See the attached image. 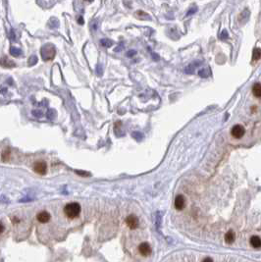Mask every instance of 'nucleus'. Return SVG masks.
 <instances>
[{"instance_id":"obj_31","label":"nucleus","mask_w":261,"mask_h":262,"mask_svg":"<svg viewBox=\"0 0 261 262\" xmlns=\"http://www.w3.org/2000/svg\"><path fill=\"white\" fill-rule=\"evenodd\" d=\"M78 23L80 25H83V17L82 16H80L79 17V19H78Z\"/></svg>"},{"instance_id":"obj_25","label":"nucleus","mask_w":261,"mask_h":262,"mask_svg":"<svg viewBox=\"0 0 261 262\" xmlns=\"http://www.w3.org/2000/svg\"><path fill=\"white\" fill-rule=\"evenodd\" d=\"M33 114L35 115V116H36V117L42 116V112H41L40 110H34V111H33Z\"/></svg>"},{"instance_id":"obj_24","label":"nucleus","mask_w":261,"mask_h":262,"mask_svg":"<svg viewBox=\"0 0 261 262\" xmlns=\"http://www.w3.org/2000/svg\"><path fill=\"white\" fill-rule=\"evenodd\" d=\"M196 11H197V8H196V7H193V8H190V9L188 11V13H187V16H190V15H194Z\"/></svg>"},{"instance_id":"obj_27","label":"nucleus","mask_w":261,"mask_h":262,"mask_svg":"<svg viewBox=\"0 0 261 262\" xmlns=\"http://www.w3.org/2000/svg\"><path fill=\"white\" fill-rule=\"evenodd\" d=\"M4 230H5V227H4V225L2 224L1 222H0V234H2V233L4 232Z\"/></svg>"},{"instance_id":"obj_26","label":"nucleus","mask_w":261,"mask_h":262,"mask_svg":"<svg viewBox=\"0 0 261 262\" xmlns=\"http://www.w3.org/2000/svg\"><path fill=\"white\" fill-rule=\"evenodd\" d=\"M7 92H8V89H7L6 88H0V94H6Z\"/></svg>"},{"instance_id":"obj_2","label":"nucleus","mask_w":261,"mask_h":262,"mask_svg":"<svg viewBox=\"0 0 261 262\" xmlns=\"http://www.w3.org/2000/svg\"><path fill=\"white\" fill-rule=\"evenodd\" d=\"M55 54H56L55 47H54V45L51 43L44 44L40 49V55H41V58L43 61L52 60L55 57Z\"/></svg>"},{"instance_id":"obj_29","label":"nucleus","mask_w":261,"mask_h":262,"mask_svg":"<svg viewBox=\"0 0 261 262\" xmlns=\"http://www.w3.org/2000/svg\"><path fill=\"white\" fill-rule=\"evenodd\" d=\"M123 48H124V44H121V45H119V46H118V48H115V51L118 52V51L122 50Z\"/></svg>"},{"instance_id":"obj_19","label":"nucleus","mask_w":261,"mask_h":262,"mask_svg":"<svg viewBox=\"0 0 261 262\" xmlns=\"http://www.w3.org/2000/svg\"><path fill=\"white\" fill-rule=\"evenodd\" d=\"M90 26H91V29H93V30H97V29H98V27H99L98 21H97V20H93V22H91Z\"/></svg>"},{"instance_id":"obj_8","label":"nucleus","mask_w":261,"mask_h":262,"mask_svg":"<svg viewBox=\"0 0 261 262\" xmlns=\"http://www.w3.org/2000/svg\"><path fill=\"white\" fill-rule=\"evenodd\" d=\"M0 66H2L3 68H14L16 66V63L10 60L7 56H3L0 59Z\"/></svg>"},{"instance_id":"obj_28","label":"nucleus","mask_w":261,"mask_h":262,"mask_svg":"<svg viewBox=\"0 0 261 262\" xmlns=\"http://www.w3.org/2000/svg\"><path fill=\"white\" fill-rule=\"evenodd\" d=\"M151 56H152V58H153V59H154V60H156V61H157V60H159V58H160V57H159V56H158V55L156 54V53H152V54H151Z\"/></svg>"},{"instance_id":"obj_16","label":"nucleus","mask_w":261,"mask_h":262,"mask_svg":"<svg viewBox=\"0 0 261 262\" xmlns=\"http://www.w3.org/2000/svg\"><path fill=\"white\" fill-rule=\"evenodd\" d=\"M100 44L105 48H109L113 45V41L111 40H109V38H102L100 40Z\"/></svg>"},{"instance_id":"obj_30","label":"nucleus","mask_w":261,"mask_h":262,"mask_svg":"<svg viewBox=\"0 0 261 262\" xmlns=\"http://www.w3.org/2000/svg\"><path fill=\"white\" fill-rule=\"evenodd\" d=\"M10 37L12 38L13 40H16V36H15V35H14V30H13V29L11 30V33H10Z\"/></svg>"},{"instance_id":"obj_17","label":"nucleus","mask_w":261,"mask_h":262,"mask_svg":"<svg viewBox=\"0 0 261 262\" xmlns=\"http://www.w3.org/2000/svg\"><path fill=\"white\" fill-rule=\"evenodd\" d=\"M260 55H261L260 48L256 47V48L253 49V59H254V60H259L260 59Z\"/></svg>"},{"instance_id":"obj_21","label":"nucleus","mask_w":261,"mask_h":262,"mask_svg":"<svg viewBox=\"0 0 261 262\" xmlns=\"http://www.w3.org/2000/svg\"><path fill=\"white\" fill-rule=\"evenodd\" d=\"M102 73H103V68H102V66L100 64H98L96 66V75L97 76H101Z\"/></svg>"},{"instance_id":"obj_14","label":"nucleus","mask_w":261,"mask_h":262,"mask_svg":"<svg viewBox=\"0 0 261 262\" xmlns=\"http://www.w3.org/2000/svg\"><path fill=\"white\" fill-rule=\"evenodd\" d=\"M10 54L14 57H19L20 55H22V50L18 47L12 46V47L10 48Z\"/></svg>"},{"instance_id":"obj_1","label":"nucleus","mask_w":261,"mask_h":262,"mask_svg":"<svg viewBox=\"0 0 261 262\" xmlns=\"http://www.w3.org/2000/svg\"><path fill=\"white\" fill-rule=\"evenodd\" d=\"M64 213L65 215L70 219L77 218L81 213V205L77 202H71L68 203L64 207Z\"/></svg>"},{"instance_id":"obj_10","label":"nucleus","mask_w":261,"mask_h":262,"mask_svg":"<svg viewBox=\"0 0 261 262\" xmlns=\"http://www.w3.org/2000/svg\"><path fill=\"white\" fill-rule=\"evenodd\" d=\"M36 218L40 223H47L50 220V214L47 211H41L37 214Z\"/></svg>"},{"instance_id":"obj_6","label":"nucleus","mask_w":261,"mask_h":262,"mask_svg":"<svg viewBox=\"0 0 261 262\" xmlns=\"http://www.w3.org/2000/svg\"><path fill=\"white\" fill-rule=\"evenodd\" d=\"M186 206V198L184 195H179L175 198V208L177 210H183Z\"/></svg>"},{"instance_id":"obj_22","label":"nucleus","mask_w":261,"mask_h":262,"mask_svg":"<svg viewBox=\"0 0 261 262\" xmlns=\"http://www.w3.org/2000/svg\"><path fill=\"white\" fill-rule=\"evenodd\" d=\"M126 55H127V57L132 58V57H134L135 55H136V50H129V51L126 53Z\"/></svg>"},{"instance_id":"obj_33","label":"nucleus","mask_w":261,"mask_h":262,"mask_svg":"<svg viewBox=\"0 0 261 262\" xmlns=\"http://www.w3.org/2000/svg\"><path fill=\"white\" fill-rule=\"evenodd\" d=\"M86 1H88V2H93V0H86Z\"/></svg>"},{"instance_id":"obj_9","label":"nucleus","mask_w":261,"mask_h":262,"mask_svg":"<svg viewBox=\"0 0 261 262\" xmlns=\"http://www.w3.org/2000/svg\"><path fill=\"white\" fill-rule=\"evenodd\" d=\"M201 64L202 63L200 62V61H195V62H194V63H190L189 65H188L185 68V73L186 74H194L195 69L200 66Z\"/></svg>"},{"instance_id":"obj_7","label":"nucleus","mask_w":261,"mask_h":262,"mask_svg":"<svg viewBox=\"0 0 261 262\" xmlns=\"http://www.w3.org/2000/svg\"><path fill=\"white\" fill-rule=\"evenodd\" d=\"M139 251H140V253L141 254V255L147 256L151 253V248L147 243H142L139 246Z\"/></svg>"},{"instance_id":"obj_23","label":"nucleus","mask_w":261,"mask_h":262,"mask_svg":"<svg viewBox=\"0 0 261 262\" xmlns=\"http://www.w3.org/2000/svg\"><path fill=\"white\" fill-rule=\"evenodd\" d=\"M47 116H48L49 119H52L53 117H54V116H55V111H54V109H49L48 112H47Z\"/></svg>"},{"instance_id":"obj_4","label":"nucleus","mask_w":261,"mask_h":262,"mask_svg":"<svg viewBox=\"0 0 261 262\" xmlns=\"http://www.w3.org/2000/svg\"><path fill=\"white\" fill-rule=\"evenodd\" d=\"M34 170L37 174L44 175L45 173H46L47 166H46V164H45V162H43V161H37V162H35V165H34Z\"/></svg>"},{"instance_id":"obj_5","label":"nucleus","mask_w":261,"mask_h":262,"mask_svg":"<svg viewBox=\"0 0 261 262\" xmlns=\"http://www.w3.org/2000/svg\"><path fill=\"white\" fill-rule=\"evenodd\" d=\"M126 224L130 229H136L139 226V219L135 215H129L126 218Z\"/></svg>"},{"instance_id":"obj_15","label":"nucleus","mask_w":261,"mask_h":262,"mask_svg":"<svg viewBox=\"0 0 261 262\" xmlns=\"http://www.w3.org/2000/svg\"><path fill=\"white\" fill-rule=\"evenodd\" d=\"M198 75H199V77H201V78H207V77H209L211 75V72L209 69L204 68V69H200V70L198 71Z\"/></svg>"},{"instance_id":"obj_20","label":"nucleus","mask_w":261,"mask_h":262,"mask_svg":"<svg viewBox=\"0 0 261 262\" xmlns=\"http://www.w3.org/2000/svg\"><path fill=\"white\" fill-rule=\"evenodd\" d=\"M228 37H229V35H228V32L226 29H224V30H222V33H221V35H220V38L221 40H228Z\"/></svg>"},{"instance_id":"obj_12","label":"nucleus","mask_w":261,"mask_h":262,"mask_svg":"<svg viewBox=\"0 0 261 262\" xmlns=\"http://www.w3.org/2000/svg\"><path fill=\"white\" fill-rule=\"evenodd\" d=\"M235 238H236V236H235V233L233 232V231H229V232L225 235V242L228 244L233 243L235 242Z\"/></svg>"},{"instance_id":"obj_11","label":"nucleus","mask_w":261,"mask_h":262,"mask_svg":"<svg viewBox=\"0 0 261 262\" xmlns=\"http://www.w3.org/2000/svg\"><path fill=\"white\" fill-rule=\"evenodd\" d=\"M250 244L251 246H253V248H255V249H259L260 246H261V240H260V238L258 236H253L250 238Z\"/></svg>"},{"instance_id":"obj_3","label":"nucleus","mask_w":261,"mask_h":262,"mask_svg":"<svg viewBox=\"0 0 261 262\" xmlns=\"http://www.w3.org/2000/svg\"><path fill=\"white\" fill-rule=\"evenodd\" d=\"M232 136L235 138H241L244 136L245 130L242 125H235L232 129Z\"/></svg>"},{"instance_id":"obj_32","label":"nucleus","mask_w":261,"mask_h":262,"mask_svg":"<svg viewBox=\"0 0 261 262\" xmlns=\"http://www.w3.org/2000/svg\"><path fill=\"white\" fill-rule=\"evenodd\" d=\"M202 262H213V260H212L210 257H207V258H205Z\"/></svg>"},{"instance_id":"obj_13","label":"nucleus","mask_w":261,"mask_h":262,"mask_svg":"<svg viewBox=\"0 0 261 262\" xmlns=\"http://www.w3.org/2000/svg\"><path fill=\"white\" fill-rule=\"evenodd\" d=\"M252 92H253V94H254V96H256L257 98H260V96H261V84L259 83H256L253 84Z\"/></svg>"},{"instance_id":"obj_18","label":"nucleus","mask_w":261,"mask_h":262,"mask_svg":"<svg viewBox=\"0 0 261 262\" xmlns=\"http://www.w3.org/2000/svg\"><path fill=\"white\" fill-rule=\"evenodd\" d=\"M36 63H37V57L35 55H33L32 57H29V66H33Z\"/></svg>"}]
</instances>
